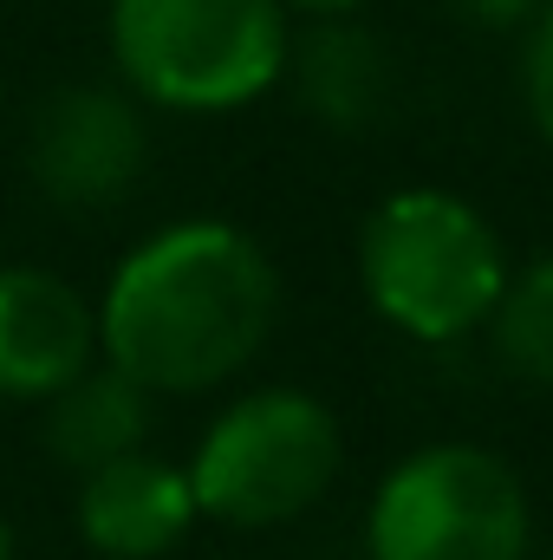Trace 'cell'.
<instances>
[{"instance_id": "13", "label": "cell", "mask_w": 553, "mask_h": 560, "mask_svg": "<svg viewBox=\"0 0 553 560\" xmlns=\"http://www.w3.org/2000/svg\"><path fill=\"white\" fill-rule=\"evenodd\" d=\"M469 26H489V33H515L541 13V0H449Z\"/></svg>"}, {"instance_id": "3", "label": "cell", "mask_w": 553, "mask_h": 560, "mask_svg": "<svg viewBox=\"0 0 553 560\" xmlns=\"http://www.w3.org/2000/svg\"><path fill=\"white\" fill-rule=\"evenodd\" d=\"M286 46L280 0H105L111 79L143 112L235 118L286 79Z\"/></svg>"}, {"instance_id": "11", "label": "cell", "mask_w": 553, "mask_h": 560, "mask_svg": "<svg viewBox=\"0 0 553 560\" xmlns=\"http://www.w3.org/2000/svg\"><path fill=\"white\" fill-rule=\"evenodd\" d=\"M482 332H489V352L508 378L553 392V248L508 275Z\"/></svg>"}, {"instance_id": "16", "label": "cell", "mask_w": 553, "mask_h": 560, "mask_svg": "<svg viewBox=\"0 0 553 560\" xmlns=\"http://www.w3.org/2000/svg\"><path fill=\"white\" fill-rule=\"evenodd\" d=\"M0 98H7V72H0Z\"/></svg>"}, {"instance_id": "1", "label": "cell", "mask_w": 553, "mask_h": 560, "mask_svg": "<svg viewBox=\"0 0 553 560\" xmlns=\"http://www.w3.org/2000/svg\"><path fill=\"white\" fill-rule=\"evenodd\" d=\"M98 359L150 398L235 385L280 319V268L228 215H183L138 235L92 293Z\"/></svg>"}, {"instance_id": "2", "label": "cell", "mask_w": 553, "mask_h": 560, "mask_svg": "<svg viewBox=\"0 0 553 560\" xmlns=\"http://www.w3.org/2000/svg\"><path fill=\"white\" fill-rule=\"evenodd\" d=\"M358 293L411 346H462L489 326L515 275L502 229L443 183H404L358 222Z\"/></svg>"}, {"instance_id": "15", "label": "cell", "mask_w": 553, "mask_h": 560, "mask_svg": "<svg viewBox=\"0 0 553 560\" xmlns=\"http://www.w3.org/2000/svg\"><path fill=\"white\" fill-rule=\"evenodd\" d=\"M0 560H20V541H13V522L0 515Z\"/></svg>"}, {"instance_id": "17", "label": "cell", "mask_w": 553, "mask_h": 560, "mask_svg": "<svg viewBox=\"0 0 553 560\" xmlns=\"http://www.w3.org/2000/svg\"><path fill=\"white\" fill-rule=\"evenodd\" d=\"M548 560H553V555H548Z\"/></svg>"}, {"instance_id": "10", "label": "cell", "mask_w": 553, "mask_h": 560, "mask_svg": "<svg viewBox=\"0 0 553 560\" xmlns=\"http://www.w3.org/2000/svg\"><path fill=\"white\" fill-rule=\"evenodd\" d=\"M150 423H156V398L138 392L125 372H111L105 359L92 372H79L59 398L39 405L46 456L66 463L72 476L105 469V463H118L131 450H150Z\"/></svg>"}, {"instance_id": "7", "label": "cell", "mask_w": 553, "mask_h": 560, "mask_svg": "<svg viewBox=\"0 0 553 560\" xmlns=\"http://www.w3.org/2000/svg\"><path fill=\"white\" fill-rule=\"evenodd\" d=\"M98 365V313L79 280L0 261V405H46Z\"/></svg>"}, {"instance_id": "4", "label": "cell", "mask_w": 553, "mask_h": 560, "mask_svg": "<svg viewBox=\"0 0 553 560\" xmlns=\"http://www.w3.org/2000/svg\"><path fill=\"white\" fill-rule=\"evenodd\" d=\"M345 469V430L326 398L299 385H255L202 423L183 476L196 515L215 528H286L332 495Z\"/></svg>"}, {"instance_id": "14", "label": "cell", "mask_w": 553, "mask_h": 560, "mask_svg": "<svg viewBox=\"0 0 553 560\" xmlns=\"http://www.w3.org/2000/svg\"><path fill=\"white\" fill-rule=\"evenodd\" d=\"M293 20H352L365 0H280Z\"/></svg>"}, {"instance_id": "8", "label": "cell", "mask_w": 553, "mask_h": 560, "mask_svg": "<svg viewBox=\"0 0 553 560\" xmlns=\"http://www.w3.org/2000/svg\"><path fill=\"white\" fill-rule=\"evenodd\" d=\"M196 495L183 463L131 450L105 469H85L72 489V528L98 560H163L196 535Z\"/></svg>"}, {"instance_id": "5", "label": "cell", "mask_w": 553, "mask_h": 560, "mask_svg": "<svg viewBox=\"0 0 553 560\" xmlns=\"http://www.w3.org/2000/svg\"><path fill=\"white\" fill-rule=\"evenodd\" d=\"M534 502L521 469L469 436L416 443L365 502V560H528Z\"/></svg>"}, {"instance_id": "6", "label": "cell", "mask_w": 553, "mask_h": 560, "mask_svg": "<svg viewBox=\"0 0 553 560\" xmlns=\"http://www.w3.org/2000/svg\"><path fill=\"white\" fill-rule=\"evenodd\" d=\"M150 170V112L118 79L52 85L26 118V176L66 215L118 209Z\"/></svg>"}, {"instance_id": "12", "label": "cell", "mask_w": 553, "mask_h": 560, "mask_svg": "<svg viewBox=\"0 0 553 560\" xmlns=\"http://www.w3.org/2000/svg\"><path fill=\"white\" fill-rule=\"evenodd\" d=\"M521 112H528L534 138L553 150V0H541V13L528 20V39H521Z\"/></svg>"}, {"instance_id": "9", "label": "cell", "mask_w": 553, "mask_h": 560, "mask_svg": "<svg viewBox=\"0 0 553 560\" xmlns=\"http://www.w3.org/2000/svg\"><path fill=\"white\" fill-rule=\"evenodd\" d=\"M299 112L326 131H372L391 112V52L358 20H313L286 46V79Z\"/></svg>"}]
</instances>
